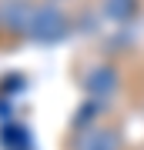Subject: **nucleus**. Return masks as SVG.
I'll use <instances>...</instances> for the list:
<instances>
[{
  "mask_svg": "<svg viewBox=\"0 0 144 150\" xmlns=\"http://www.w3.org/2000/svg\"><path fill=\"white\" fill-rule=\"evenodd\" d=\"M84 87L91 90V97H107L114 87H117V77H114V70H111V67H94L91 74H87Z\"/></svg>",
  "mask_w": 144,
  "mask_h": 150,
  "instance_id": "2",
  "label": "nucleus"
},
{
  "mask_svg": "<svg viewBox=\"0 0 144 150\" xmlns=\"http://www.w3.org/2000/svg\"><path fill=\"white\" fill-rule=\"evenodd\" d=\"M77 150H117V134H114V130H107V127L87 130Z\"/></svg>",
  "mask_w": 144,
  "mask_h": 150,
  "instance_id": "3",
  "label": "nucleus"
},
{
  "mask_svg": "<svg viewBox=\"0 0 144 150\" xmlns=\"http://www.w3.org/2000/svg\"><path fill=\"white\" fill-rule=\"evenodd\" d=\"M134 10H138V0H107L104 4V13L111 20H131Z\"/></svg>",
  "mask_w": 144,
  "mask_h": 150,
  "instance_id": "4",
  "label": "nucleus"
},
{
  "mask_svg": "<svg viewBox=\"0 0 144 150\" xmlns=\"http://www.w3.org/2000/svg\"><path fill=\"white\" fill-rule=\"evenodd\" d=\"M67 30H70V23H67V17H64L60 7L37 4L30 10V20H27V30L24 33L30 40H37V43H54V40H64Z\"/></svg>",
  "mask_w": 144,
  "mask_h": 150,
  "instance_id": "1",
  "label": "nucleus"
}]
</instances>
